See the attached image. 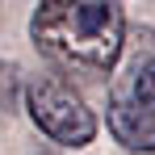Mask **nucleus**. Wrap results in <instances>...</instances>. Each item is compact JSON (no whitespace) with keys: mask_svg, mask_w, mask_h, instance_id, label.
I'll list each match as a JSON object with an SVG mask.
<instances>
[{"mask_svg":"<svg viewBox=\"0 0 155 155\" xmlns=\"http://www.w3.org/2000/svg\"><path fill=\"white\" fill-rule=\"evenodd\" d=\"M34 46L71 71H109L122 54L126 21L113 0H42L29 21Z\"/></svg>","mask_w":155,"mask_h":155,"instance_id":"f257e3e1","label":"nucleus"},{"mask_svg":"<svg viewBox=\"0 0 155 155\" xmlns=\"http://www.w3.org/2000/svg\"><path fill=\"white\" fill-rule=\"evenodd\" d=\"M25 109L34 126L63 147H88L97 138V117L63 76H34L25 88Z\"/></svg>","mask_w":155,"mask_h":155,"instance_id":"f03ea898","label":"nucleus"},{"mask_svg":"<svg viewBox=\"0 0 155 155\" xmlns=\"http://www.w3.org/2000/svg\"><path fill=\"white\" fill-rule=\"evenodd\" d=\"M105 122L113 130V138L130 147V151H155V105L134 88V84H117L109 109H105Z\"/></svg>","mask_w":155,"mask_h":155,"instance_id":"7ed1b4c3","label":"nucleus"},{"mask_svg":"<svg viewBox=\"0 0 155 155\" xmlns=\"http://www.w3.org/2000/svg\"><path fill=\"white\" fill-rule=\"evenodd\" d=\"M130 84H134V88L155 105V54H151V59H143V63L130 71Z\"/></svg>","mask_w":155,"mask_h":155,"instance_id":"20e7f679","label":"nucleus"}]
</instances>
